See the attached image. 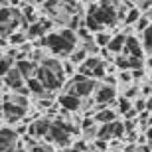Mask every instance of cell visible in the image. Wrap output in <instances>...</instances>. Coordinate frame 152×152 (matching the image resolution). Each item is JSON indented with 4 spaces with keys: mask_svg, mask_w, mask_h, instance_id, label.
Segmentation results:
<instances>
[{
    "mask_svg": "<svg viewBox=\"0 0 152 152\" xmlns=\"http://www.w3.org/2000/svg\"><path fill=\"white\" fill-rule=\"evenodd\" d=\"M65 152H81V150H77V148H75V146H71V148H67V150H65Z\"/></svg>",
    "mask_w": 152,
    "mask_h": 152,
    "instance_id": "obj_14",
    "label": "cell"
},
{
    "mask_svg": "<svg viewBox=\"0 0 152 152\" xmlns=\"http://www.w3.org/2000/svg\"><path fill=\"white\" fill-rule=\"evenodd\" d=\"M63 89H65V93H69V95H73V97L87 99V97L95 95V91L99 89V81H95V79H87V77H83V75L77 73L71 81L65 83Z\"/></svg>",
    "mask_w": 152,
    "mask_h": 152,
    "instance_id": "obj_1",
    "label": "cell"
},
{
    "mask_svg": "<svg viewBox=\"0 0 152 152\" xmlns=\"http://www.w3.org/2000/svg\"><path fill=\"white\" fill-rule=\"evenodd\" d=\"M140 18H142V12H140V10H138V8L134 6V8H132V10L129 12V16H126V20H124V24H123V26H132V28H134V26H136V22H138Z\"/></svg>",
    "mask_w": 152,
    "mask_h": 152,
    "instance_id": "obj_8",
    "label": "cell"
},
{
    "mask_svg": "<svg viewBox=\"0 0 152 152\" xmlns=\"http://www.w3.org/2000/svg\"><path fill=\"white\" fill-rule=\"evenodd\" d=\"M140 39H142L144 53H146V56H150V53H152V28L148 30V32H144V34L140 36Z\"/></svg>",
    "mask_w": 152,
    "mask_h": 152,
    "instance_id": "obj_9",
    "label": "cell"
},
{
    "mask_svg": "<svg viewBox=\"0 0 152 152\" xmlns=\"http://www.w3.org/2000/svg\"><path fill=\"white\" fill-rule=\"evenodd\" d=\"M53 152H65V150H63V148H57V150H53Z\"/></svg>",
    "mask_w": 152,
    "mask_h": 152,
    "instance_id": "obj_15",
    "label": "cell"
},
{
    "mask_svg": "<svg viewBox=\"0 0 152 152\" xmlns=\"http://www.w3.org/2000/svg\"><path fill=\"white\" fill-rule=\"evenodd\" d=\"M18 142H20V136L16 134V130L12 126L2 124V130H0V148H2V152H12L18 146Z\"/></svg>",
    "mask_w": 152,
    "mask_h": 152,
    "instance_id": "obj_2",
    "label": "cell"
},
{
    "mask_svg": "<svg viewBox=\"0 0 152 152\" xmlns=\"http://www.w3.org/2000/svg\"><path fill=\"white\" fill-rule=\"evenodd\" d=\"M124 48H126V36L123 34V32H117V34L113 36V42L109 44L107 50L113 53V56H121V53H124Z\"/></svg>",
    "mask_w": 152,
    "mask_h": 152,
    "instance_id": "obj_5",
    "label": "cell"
},
{
    "mask_svg": "<svg viewBox=\"0 0 152 152\" xmlns=\"http://www.w3.org/2000/svg\"><path fill=\"white\" fill-rule=\"evenodd\" d=\"M132 107H134V105H132L130 99H126L124 95H118V99H117V113H118L121 118L129 113V111H132Z\"/></svg>",
    "mask_w": 152,
    "mask_h": 152,
    "instance_id": "obj_7",
    "label": "cell"
},
{
    "mask_svg": "<svg viewBox=\"0 0 152 152\" xmlns=\"http://www.w3.org/2000/svg\"><path fill=\"white\" fill-rule=\"evenodd\" d=\"M121 95H124L126 99H130V101H136V99L140 97V87H138V85H130V87H126Z\"/></svg>",
    "mask_w": 152,
    "mask_h": 152,
    "instance_id": "obj_10",
    "label": "cell"
},
{
    "mask_svg": "<svg viewBox=\"0 0 152 152\" xmlns=\"http://www.w3.org/2000/svg\"><path fill=\"white\" fill-rule=\"evenodd\" d=\"M95 123L99 124V126H103V124H111L115 123V121H118V113H117V107H103L99 109L95 113Z\"/></svg>",
    "mask_w": 152,
    "mask_h": 152,
    "instance_id": "obj_4",
    "label": "cell"
},
{
    "mask_svg": "<svg viewBox=\"0 0 152 152\" xmlns=\"http://www.w3.org/2000/svg\"><path fill=\"white\" fill-rule=\"evenodd\" d=\"M144 67H146V69H150V71H152V53H150V56H146V57H144Z\"/></svg>",
    "mask_w": 152,
    "mask_h": 152,
    "instance_id": "obj_11",
    "label": "cell"
},
{
    "mask_svg": "<svg viewBox=\"0 0 152 152\" xmlns=\"http://www.w3.org/2000/svg\"><path fill=\"white\" fill-rule=\"evenodd\" d=\"M146 101H148V113L152 115V97H150V99H146Z\"/></svg>",
    "mask_w": 152,
    "mask_h": 152,
    "instance_id": "obj_13",
    "label": "cell"
},
{
    "mask_svg": "<svg viewBox=\"0 0 152 152\" xmlns=\"http://www.w3.org/2000/svg\"><path fill=\"white\" fill-rule=\"evenodd\" d=\"M57 103H59V107L63 111H67L71 115L81 113V99L79 97H73L69 93H61V95H57Z\"/></svg>",
    "mask_w": 152,
    "mask_h": 152,
    "instance_id": "obj_3",
    "label": "cell"
},
{
    "mask_svg": "<svg viewBox=\"0 0 152 152\" xmlns=\"http://www.w3.org/2000/svg\"><path fill=\"white\" fill-rule=\"evenodd\" d=\"M124 152H142V148H138L136 146V144H129V146H126V150Z\"/></svg>",
    "mask_w": 152,
    "mask_h": 152,
    "instance_id": "obj_12",
    "label": "cell"
},
{
    "mask_svg": "<svg viewBox=\"0 0 152 152\" xmlns=\"http://www.w3.org/2000/svg\"><path fill=\"white\" fill-rule=\"evenodd\" d=\"M113 36L115 32H111V30H103V32H99V34H95V45L97 48H101V50H105V48H109V44L113 42Z\"/></svg>",
    "mask_w": 152,
    "mask_h": 152,
    "instance_id": "obj_6",
    "label": "cell"
}]
</instances>
